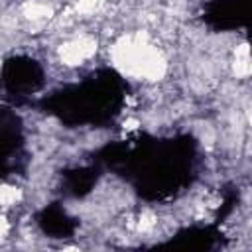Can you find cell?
I'll return each mask as SVG.
<instances>
[{
    "label": "cell",
    "instance_id": "cell-2",
    "mask_svg": "<svg viewBox=\"0 0 252 252\" xmlns=\"http://www.w3.org/2000/svg\"><path fill=\"white\" fill-rule=\"evenodd\" d=\"M20 197V191L16 187H0V205H12Z\"/></svg>",
    "mask_w": 252,
    "mask_h": 252
},
{
    "label": "cell",
    "instance_id": "cell-4",
    "mask_svg": "<svg viewBox=\"0 0 252 252\" xmlns=\"http://www.w3.org/2000/svg\"><path fill=\"white\" fill-rule=\"evenodd\" d=\"M6 230H8V222H6V219H2V217H0V236H4V234H6Z\"/></svg>",
    "mask_w": 252,
    "mask_h": 252
},
{
    "label": "cell",
    "instance_id": "cell-1",
    "mask_svg": "<svg viewBox=\"0 0 252 252\" xmlns=\"http://www.w3.org/2000/svg\"><path fill=\"white\" fill-rule=\"evenodd\" d=\"M93 51H94V41L83 37V39H77V41L65 45L63 51H61V57H63L65 63L75 65V63H81L83 59H87Z\"/></svg>",
    "mask_w": 252,
    "mask_h": 252
},
{
    "label": "cell",
    "instance_id": "cell-3",
    "mask_svg": "<svg viewBox=\"0 0 252 252\" xmlns=\"http://www.w3.org/2000/svg\"><path fill=\"white\" fill-rule=\"evenodd\" d=\"M94 6H96V0H81L79 6H77V10L83 12V14H89V12L94 10Z\"/></svg>",
    "mask_w": 252,
    "mask_h": 252
}]
</instances>
